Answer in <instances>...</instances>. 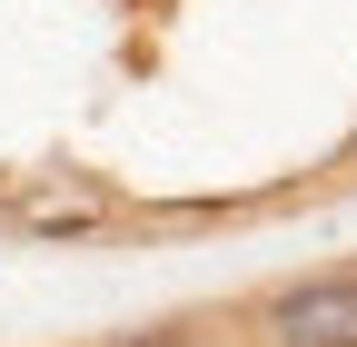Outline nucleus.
Returning <instances> with one entry per match:
<instances>
[{"label": "nucleus", "instance_id": "nucleus-1", "mask_svg": "<svg viewBox=\"0 0 357 347\" xmlns=\"http://www.w3.org/2000/svg\"><path fill=\"white\" fill-rule=\"evenodd\" d=\"M0 219L20 238H100L119 229V189L89 169H20V179H0Z\"/></svg>", "mask_w": 357, "mask_h": 347}, {"label": "nucleus", "instance_id": "nucleus-2", "mask_svg": "<svg viewBox=\"0 0 357 347\" xmlns=\"http://www.w3.org/2000/svg\"><path fill=\"white\" fill-rule=\"evenodd\" d=\"M258 337L268 347H357V268H318L258 298Z\"/></svg>", "mask_w": 357, "mask_h": 347}, {"label": "nucleus", "instance_id": "nucleus-3", "mask_svg": "<svg viewBox=\"0 0 357 347\" xmlns=\"http://www.w3.org/2000/svg\"><path fill=\"white\" fill-rule=\"evenodd\" d=\"M119 347H189V337H178V327H149V337H119Z\"/></svg>", "mask_w": 357, "mask_h": 347}]
</instances>
